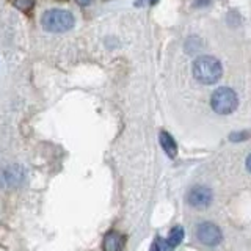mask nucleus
<instances>
[{
    "label": "nucleus",
    "instance_id": "7",
    "mask_svg": "<svg viewBox=\"0 0 251 251\" xmlns=\"http://www.w3.org/2000/svg\"><path fill=\"white\" fill-rule=\"evenodd\" d=\"M124 245H126V237L116 231L107 232L104 237V243H102L104 251H123Z\"/></svg>",
    "mask_w": 251,
    "mask_h": 251
},
{
    "label": "nucleus",
    "instance_id": "13",
    "mask_svg": "<svg viewBox=\"0 0 251 251\" xmlns=\"http://www.w3.org/2000/svg\"><path fill=\"white\" fill-rule=\"evenodd\" d=\"M75 2L78 3V5H82V6H88L93 0H75Z\"/></svg>",
    "mask_w": 251,
    "mask_h": 251
},
{
    "label": "nucleus",
    "instance_id": "4",
    "mask_svg": "<svg viewBox=\"0 0 251 251\" xmlns=\"http://www.w3.org/2000/svg\"><path fill=\"white\" fill-rule=\"evenodd\" d=\"M196 237H198V240L201 243H204V245L214 247L222 242L223 235L217 225L210 223V222H204L196 226Z\"/></svg>",
    "mask_w": 251,
    "mask_h": 251
},
{
    "label": "nucleus",
    "instance_id": "2",
    "mask_svg": "<svg viewBox=\"0 0 251 251\" xmlns=\"http://www.w3.org/2000/svg\"><path fill=\"white\" fill-rule=\"evenodd\" d=\"M75 19L66 10H47L41 18V25L50 33H65L74 27Z\"/></svg>",
    "mask_w": 251,
    "mask_h": 251
},
{
    "label": "nucleus",
    "instance_id": "12",
    "mask_svg": "<svg viewBox=\"0 0 251 251\" xmlns=\"http://www.w3.org/2000/svg\"><path fill=\"white\" fill-rule=\"evenodd\" d=\"M151 251H162V245H160V237H155L154 243L151 245Z\"/></svg>",
    "mask_w": 251,
    "mask_h": 251
},
{
    "label": "nucleus",
    "instance_id": "14",
    "mask_svg": "<svg viewBox=\"0 0 251 251\" xmlns=\"http://www.w3.org/2000/svg\"><path fill=\"white\" fill-rule=\"evenodd\" d=\"M247 168H248V171L251 173V154L248 155V159H247Z\"/></svg>",
    "mask_w": 251,
    "mask_h": 251
},
{
    "label": "nucleus",
    "instance_id": "6",
    "mask_svg": "<svg viewBox=\"0 0 251 251\" xmlns=\"http://www.w3.org/2000/svg\"><path fill=\"white\" fill-rule=\"evenodd\" d=\"M24 177H25V173H24V168L21 165H11V167H8L2 173V182L8 187L19 185Z\"/></svg>",
    "mask_w": 251,
    "mask_h": 251
},
{
    "label": "nucleus",
    "instance_id": "5",
    "mask_svg": "<svg viewBox=\"0 0 251 251\" xmlns=\"http://www.w3.org/2000/svg\"><path fill=\"white\" fill-rule=\"evenodd\" d=\"M212 198H214L212 190L207 187H202V185L193 187L190 190V193H188V202H190L192 206L196 207V209L207 207L209 204L212 202Z\"/></svg>",
    "mask_w": 251,
    "mask_h": 251
},
{
    "label": "nucleus",
    "instance_id": "1",
    "mask_svg": "<svg viewBox=\"0 0 251 251\" xmlns=\"http://www.w3.org/2000/svg\"><path fill=\"white\" fill-rule=\"evenodd\" d=\"M223 74L222 63L217 58L209 57V55H202V57L196 58L193 63V75L198 82L204 85H212Z\"/></svg>",
    "mask_w": 251,
    "mask_h": 251
},
{
    "label": "nucleus",
    "instance_id": "15",
    "mask_svg": "<svg viewBox=\"0 0 251 251\" xmlns=\"http://www.w3.org/2000/svg\"><path fill=\"white\" fill-rule=\"evenodd\" d=\"M148 2H149V3H152V5H154V3H157V2H159V0H148Z\"/></svg>",
    "mask_w": 251,
    "mask_h": 251
},
{
    "label": "nucleus",
    "instance_id": "10",
    "mask_svg": "<svg viewBox=\"0 0 251 251\" xmlns=\"http://www.w3.org/2000/svg\"><path fill=\"white\" fill-rule=\"evenodd\" d=\"M13 5L18 8L19 11L28 13L35 5V0H13Z\"/></svg>",
    "mask_w": 251,
    "mask_h": 251
},
{
    "label": "nucleus",
    "instance_id": "9",
    "mask_svg": "<svg viewBox=\"0 0 251 251\" xmlns=\"http://www.w3.org/2000/svg\"><path fill=\"white\" fill-rule=\"evenodd\" d=\"M159 140H160V145L163 148V151L167 152V155L170 157V159H175L176 154H177V145H176V141L173 140V137L168 132L162 130L160 135H159Z\"/></svg>",
    "mask_w": 251,
    "mask_h": 251
},
{
    "label": "nucleus",
    "instance_id": "8",
    "mask_svg": "<svg viewBox=\"0 0 251 251\" xmlns=\"http://www.w3.org/2000/svg\"><path fill=\"white\" fill-rule=\"evenodd\" d=\"M182 239H184V229H182V227H180V226L173 227L170 235H168V239H165V240L160 239L162 251H173L180 242H182Z\"/></svg>",
    "mask_w": 251,
    "mask_h": 251
},
{
    "label": "nucleus",
    "instance_id": "11",
    "mask_svg": "<svg viewBox=\"0 0 251 251\" xmlns=\"http://www.w3.org/2000/svg\"><path fill=\"white\" fill-rule=\"evenodd\" d=\"M251 137L250 132H232L229 135V140L234 141V143H239V141H245Z\"/></svg>",
    "mask_w": 251,
    "mask_h": 251
},
{
    "label": "nucleus",
    "instance_id": "3",
    "mask_svg": "<svg viewBox=\"0 0 251 251\" xmlns=\"http://www.w3.org/2000/svg\"><path fill=\"white\" fill-rule=\"evenodd\" d=\"M210 105H212V110L217 112L218 115H229L239 105L237 94H235L234 90L227 88V86L217 88L214 93H212Z\"/></svg>",
    "mask_w": 251,
    "mask_h": 251
}]
</instances>
